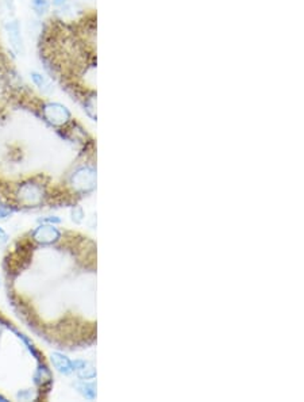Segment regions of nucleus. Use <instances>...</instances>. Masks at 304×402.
<instances>
[{
  "label": "nucleus",
  "mask_w": 304,
  "mask_h": 402,
  "mask_svg": "<svg viewBox=\"0 0 304 402\" xmlns=\"http://www.w3.org/2000/svg\"><path fill=\"white\" fill-rule=\"evenodd\" d=\"M52 361L53 364L60 372H62L65 375H69L73 371L72 367V360H69L68 357L61 355V353H53L52 355Z\"/></svg>",
  "instance_id": "nucleus-3"
},
{
  "label": "nucleus",
  "mask_w": 304,
  "mask_h": 402,
  "mask_svg": "<svg viewBox=\"0 0 304 402\" xmlns=\"http://www.w3.org/2000/svg\"><path fill=\"white\" fill-rule=\"evenodd\" d=\"M32 80H34V83H36V86H38V87L45 88L46 80H45V79H44V78H42V76H41V75H40V73H36V72L32 73Z\"/></svg>",
  "instance_id": "nucleus-7"
},
{
  "label": "nucleus",
  "mask_w": 304,
  "mask_h": 402,
  "mask_svg": "<svg viewBox=\"0 0 304 402\" xmlns=\"http://www.w3.org/2000/svg\"><path fill=\"white\" fill-rule=\"evenodd\" d=\"M32 7L38 14H44L49 7V0H32Z\"/></svg>",
  "instance_id": "nucleus-6"
},
{
  "label": "nucleus",
  "mask_w": 304,
  "mask_h": 402,
  "mask_svg": "<svg viewBox=\"0 0 304 402\" xmlns=\"http://www.w3.org/2000/svg\"><path fill=\"white\" fill-rule=\"evenodd\" d=\"M64 2H65V0H54V5H57V6L64 5Z\"/></svg>",
  "instance_id": "nucleus-9"
},
{
  "label": "nucleus",
  "mask_w": 304,
  "mask_h": 402,
  "mask_svg": "<svg viewBox=\"0 0 304 402\" xmlns=\"http://www.w3.org/2000/svg\"><path fill=\"white\" fill-rule=\"evenodd\" d=\"M8 36L12 46H14L16 51H20V49H22V38H20V33H19L18 23L16 22L10 23Z\"/></svg>",
  "instance_id": "nucleus-4"
},
{
  "label": "nucleus",
  "mask_w": 304,
  "mask_h": 402,
  "mask_svg": "<svg viewBox=\"0 0 304 402\" xmlns=\"http://www.w3.org/2000/svg\"><path fill=\"white\" fill-rule=\"evenodd\" d=\"M41 222H49V224H60L61 222V219L57 218V217H49V218H45V219H41Z\"/></svg>",
  "instance_id": "nucleus-8"
},
{
  "label": "nucleus",
  "mask_w": 304,
  "mask_h": 402,
  "mask_svg": "<svg viewBox=\"0 0 304 402\" xmlns=\"http://www.w3.org/2000/svg\"><path fill=\"white\" fill-rule=\"evenodd\" d=\"M34 240L41 244H53L60 238L61 233L60 230L53 225H42L34 230Z\"/></svg>",
  "instance_id": "nucleus-2"
},
{
  "label": "nucleus",
  "mask_w": 304,
  "mask_h": 402,
  "mask_svg": "<svg viewBox=\"0 0 304 402\" xmlns=\"http://www.w3.org/2000/svg\"><path fill=\"white\" fill-rule=\"evenodd\" d=\"M78 387L80 388V393L84 395L86 398H90V399H94L96 395L95 393V386L91 383H80L78 384Z\"/></svg>",
  "instance_id": "nucleus-5"
},
{
  "label": "nucleus",
  "mask_w": 304,
  "mask_h": 402,
  "mask_svg": "<svg viewBox=\"0 0 304 402\" xmlns=\"http://www.w3.org/2000/svg\"><path fill=\"white\" fill-rule=\"evenodd\" d=\"M44 115H45L46 121L54 126L64 125L70 118V114H69L66 107L58 105V103H48L44 107Z\"/></svg>",
  "instance_id": "nucleus-1"
},
{
  "label": "nucleus",
  "mask_w": 304,
  "mask_h": 402,
  "mask_svg": "<svg viewBox=\"0 0 304 402\" xmlns=\"http://www.w3.org/2000/svg\"><path fill=\"white\" fill-rule=\"evenodd\" d=\"M0 237L6 238V233H4V230H3V229H2V228H0Z\"/></svg>",
  "instance_id": "nucleus-10"
}]
</instances>
